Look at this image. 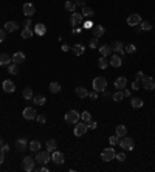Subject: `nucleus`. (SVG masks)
Masks as SVG:
<instances>
[{
    "label": "nucleus",
    "mask_w": 155,
    "mask_h": 172,
    "mask_svg": "<svg viewBox=\"0 0 155 172\" xmlns=\"http://www.w3.org/2000/svg\"><path fill=\"white\" fill-rule=\"evenodd\" d=\"M93 90L95 92H104L105 88H107V79L105 78H102V76H98V78H95L93 79Z\"/></svg>",
    "instance_id": "1"
},
{
    "label": "nucleus",
    "mask_w": 155,
    "mask_h": 172,
    "mask_svg": "<svg viewBox=\"0 0 155 172\" xmlns=\"http://www.w3.org/2000/svg\"><path fill=\"white\" fill-rule=\"evenodd\" d=\"M119 147L121 149H124V150H133L135 149V141H133V138H130V136H123V138H119Z\"/></svg>",
    "instance_id": "2"
},
{
    "label": "nucleus",
    "mask_w": 155,
    "mask_h": 172,
    "mask_svg": "<svg viewBox=\"0 0 155 172\" xmlns=\"http://www.w3.org/2000/svg\"><path fill=\"white\" fill-rule=\"evenodd\" d=\"M36 161L39 163V164H47L48 161H51V155H50V152L48 150H39V152H36Z\"/></svg>",
    "instance_id": "3"
},
{
    "label": "nucleus",
    "mask_w": 155,
    "mask_h": 172,
    "mask_svg": "<svg viewBox=\"0 0 155 172\" xmlns=\"http://www.w3.org/2000/svg\"><path fill=\"white\" fill-rule=\"evenodd\" d=\"M115 155H116V152H115L113 147H105V149L101 152L102 161H112V160H115Z\"/></svg>",
    "instance_id": "4"
},
{
    "label": "nucleus",
    "mask_w": 155,
    "mask_h": 172,
    "mask_svg": "<svg viewBox=\"0 0 155 172\" xmlns=\"http://www.w3.org/2000/svg\"><path fill=\"white\" fill-rule=\"evenodd\" d=\"M87 130H88V126H87V123H76V126H75V135L76 136H84L85 133H87Z\"/></svg>",
    "instance_id": "5"
},
{
    "label": "nucleus",
    "mask_w": 155,
    "mask_h": 172,
    "mask_svg": "<svg viewBox=\"0 0 155 172\" xmlns=\"http://www.w3.org/2000/svg\"><path fill=\"white\" fill-rule=\"evenodd\" d=\"M34 163H36V158H33V157H25L24 161H22V167H24V170H27V172L34 170Z\"/></svg>",
    "instance_id": "6"
},
{
    "label": "nucleus",
    "mask_w": 155,
    "mask_h": 172,
    "mask_svg": "<svg viewBox=\"0 0 155 172\" xmlns=\"http://www.w3.org/2000/svg\"><path fill=\"white\" fill-rule=\"evenodd\" d=\"M65 121L67 123H70V124H76L78 121H79V118H81V115L76 112V110H70V112H67L65 113Z\"/></svg>",
    "instance_id": "7"
},
{
    "label": "nucleus",
    "mask_w": 155,
    "mask_h": 172,
    "mask_svg": "<svg viewBox=\"0 0 155 172\" xmlns=\"http://www.w3.org/2000/svg\"><path fill=\"white\" fill-rule=\"evenodd\" d=\"M22 115H24V118H25V119L33 121V119H36L37 112H36V109H34V107H25V109H24V112H22Z\"/></svg>",
    "instance_id": "8"
},
{
    "label": "nucleus",
    "mask_w": 155,
    "mask_h": 172,
    "mask_svg": "<svg viewBox=\"0 0 155 172\" xmlns=\"http://www.w3.org/2000/svg\"><path fill=\"white\" fill-rule=\"evenodd\" d=\"M141 87L146 88V90L155 88V81H153V78H152V76H144V78L141 79Z\"/></svg>",
    "instance_id": "9"
},
{
    "label": "nucleus",
    "mask_w": 155,
    "mask_h": 172,
    "mask_svg": "<svg viewBox=\"0 0 155 172\" xmlns=\"http://www.w3.org/2000/svg\"><path fill=\"white\" fill-rule=\"evenodd\" d=\"M51 161L56 163V164H62L65 161V155L62 152H59V150H53L51 152Z\"/></svg>",
    "instance_id": "10"
},
{
    "label": "nucleus",
    "mask_w": 155,
    "mask_h": 172,
    "mask_svg": "<svg viewBox=\"0 0 155 172\" xmlns=\"http://www.w3.org/2000/svg\"><path fill=\"white\" fill-rule=\"evenodd\" d=\"M140 24H141V16H140V14L133 13V14H130V16L127 17V25L136 27V25H140Z\"/></svg>",
    "instance_id": "11"
},
{
    "label": "nucleus",
    "mask_w": 155,
    "mask_h": 172,
    "mask_svg": "<svg viewBox=\"0 0 155 172\" xmlns=\"http://www.w3.org/2000/svg\"><path fill=\"white\" fill-rule=\"evenodd\" d=\"M82 19H84L82 14H79V13H71V16H70V24H71L73 27H78V25L82 24Z\"/></svg>",
    "instance_id": "12"
},
{
    "label": "nucleus",
    "mask_w": 155,
    "mask_h": 172,
    "mask_svg": "<svg viewBox=\"0 0 155 172\" xmlns=\"http://www.w3.org/2000/svg\"><path fill=\"white\" fill-rule=\"evenodd\" d=\"M104 33H105V28H104L102 25H93V28H92V34H93V37L99 39V37L104 36Z\"/></svg>",
    "instance_id": "13"
},
{
    "label": "nucleus",
    "mask_w": 155,
    "mask_h": 172,
    "mask_svg": "<svg viewBox=\"0 0 155 172\" xmlns=\"http://www.w3.org/2000/svg\"><path fill=\"white\" fill-rule=\"evenodd\" d=\"M22 11H24V14H25L27 17H31V16L36 13V6H34L33 3H25V5L22 6Z\"/></svg>",
    "instance_id": "14"
},
{
    "label": "nucleus",
    "mask_w": 155,
    "mask_h": 172,
    "mask_svg": "<svg viewBox=\"0 0 155 172\" xmlns=\"http://www.w3.org/2000/svg\"><path fill=\"white\" fill-rule=\"evenodd\" d=\"M2 87H3V92H6V93L16 92V85H14V82L10 81V79H5V81L2 82Z\"/></svg>",
    "instance_id": "15"
},
{
    "label": "nucleus",
    "mask_w": 155,
    "mask_h": 172,
    "mask_svg": "<svg viewBox=\"0 0 155 172\" xmlns=\"http://www.w3.org/2000/svg\"><path fill=\"white\" fill-rule=\"evenodd\" d=\"M115 87H116L118 90H124V88L127 87V79H126L124 76L116 78V79H115Z\"/></svg>",
    "instance_id": "16"
},
{
    "label": "nucleus",
    "mask_w": 155,
    "mask_h": 172,
    "mask_svg": "<svg viewBox=\"0 0 155 172\" xmlns=\"http://www.w3.org/2000/svg\"><path fill=\"white\" fill-rule=\"evenodd\" d=\"M16 149H17L19 152L27 150V149H28V141H27L25 138H19V140L16 141Z\"/></svg>",
    "instance_id": "17"
},
{
    "label": "nucleus",
    "mask_w": 155,
    "mask_h": 172,
    "mask_svg": "<svg viewBox=\"0 0 155 172\" xmlns=\"http://www.w3.org/2000/svg\"><path fill=\"white\" fill-rule=\"evenodd\" d=\"M109 64H110L112 67L118 68V67H121V64H123V59H121V56H119V54H113V56L110 58Z\"/></svg>",
    "instance_id": "18"
},
{
    "label": "nucleus",
    "mask_w": 155,
    "mask_h": 172,
    "mask_svg": "<svg viewBox=\"0 0 155 172\" xmlns=\"http://www.w3.org/2000/svg\"><path fill=\"white\" fill-rule=\"evenodd\" d=\"M3 28H5V31H6V33H14V31L19 28V25H17L14 20H8V22L5 24V27H3Z\"/></svg>",
    "instance_id": "19"
},
{
    "label": "nucleus",
    "mask_w": 155,
    "mask_h": 172,
    "mask_svg": "<svg viewBox=\"0 0 155 172\" xmlns=\"http://www.w3.org/2000/svg\"><path fill=\"white\" fill-rule=\"evenodd\" d=\"M13 62L17 64V65H19V64H24V62H25V54H24L22 51H16V53L13 54Z\"/></svg>",
    "instance_id": "20"
},
{
    "label": "nucleus",
    "mask_w": 155,
    "mask_h": 172,
    "mask_svg": "<svg viewBox=\"0 0 155 172\" xmlns=\"http://www.w3.org/2000/svg\"><path fill=\"white\" fill-rule=\"evenodd\" d=\"M11 61H13V58L8 53H2V54H0V67H2V65H10Z\"/></svg>",
    "instance_id": "21"
},
{
    "label": "nucleus",
    "mask_w": 155,
    "mask_h": 172,
    "mask_svg": "<svg viewBox=\"0 0 155 172\" xmlns=\"http://www.w3.org/2000/svg\"><path fill=\"white\" fill-rule=\"evenodd\" d=\"M37 36H44L45 33H47V27L44 25V24H37V25H34V30H33Z\"/></svg>",
    "instance_id": "22"
},
{
    "label": "nucleus",
    "mask_w": 155,
    "mask_h": 172,
    "mask_svg": "<svg viewBox=\"0 0 155 172\" xmlns=\"http://www.w3.org/2000/svg\"><path fill=\"white\" fill-rule=\"evenodd\" d=\"M71 51H73L76 56H81V54H84L85 47H84L82 44H76V45H73V47H71Z\"/></svg>",
    "instance_id": "23"
},
{
    "label": "nucleus",
    "mask_w": 155,
    "mask_h": 172,
    "mask_svg": "<svg viewBox=\"0 0 155 172\" xmlns=\"http://www.w3.org/2000/svg\"><path fill=\"white\" fill-rule=\"evenodd\" d=\"M99 53H101V56L107 58V56L112 53V47H110V45H101V47H99Z\"/></svg>",
    "instance_id": "24"
},
{
    "label": "nucleus",
    "mask_w": 155,
    "mask_h": 172,
    "mask_svg": "<svg viewBox=\"0 0 155 172\" xmlns=\"http://www.w3.org/2000/svg\"><path fill=\"white\" fill-rule=\"evenodd\" d=\"M76 95L79 96V98H88V90L85 88V87H76Z\"/></svg>",
    "instance_id": "25"
},
{
    "label": "nucleus",
    "mask_w": 155,
    "mask_h": 172,
    "mask_svg": "<svg viewBox=\"0 0 155 172\" xmlns=\"http://www.w3.org/2000/svg\"><path fill=\"white\" fill-rule=\"evenodd\" d=\"M130 104H132V107H133V109H141V107L144 105V101H143L141 98H132Z\"/></svg>",
    "instance_id": "26"
},
{
    "label": "nucleus",
    "mask_w": 155,
    "mask_h": 172,
    "mask_svg": "<svg viewBox=\"0 0 155 172\" xmlns=\"http://www.w3.org/2000/svg\"><path fill=\"white\" fill-rule=\"evenodd\" d=\"M22 96H24V99H33V88L31 87H25L24 88V92H22Z\"/></svg>",
    "instance_id": "27"
},
{
    "label": "nucleus",
    "mask_w": 155,
    "mask_h": 172,
    "mask_svg": "<svg viewBox=\"0 0 155 172\" xmlns=\"http://www.w3.org/2000/svg\"><path fill=\"white\" fill-rule=\"evenodd\" d=\"M30 150L31 152H39L41 150V141L39 140H33L30 143Z\"/></svg>",
    "instance_id": "28"
},
{
    "label": "nucleus",
    "mask_w": 155,
    "mask_h": 172,
    "mask_svg": "<svg viewBox=\"0 0 155 172\" xmlns=\"http://www.w3.org/2000/svg\"><path fill=\"white\" fill-rule=\"evenodd\" d=\"M113 50H115V53H116V54H123V53H124V45H123V42L116 41V42H115V45H113Z\"/></svg>",
    "instance_id": "29"
},
{
    "label": "nucleus",
    "mask_w": 155,
    "mask_h": 172,
    "mask_svg": "<svg viewBox=\"0 0 155 172\" xmlns=\"http://www.w3.org/2000/svg\"><path fill=\"white\" fill-rule=\"evenodd\" d=\"M48 90H50L51 93H59V92H61V84H59V82H50Z\"/></svg>",
    "instance_id": "30"
},
{
    "label": "nucleus",
    "mask_w": 155,
    "mask_h": 172,
    "mask_svg": "<svg viewBox=\"0 0 155 172\" xmlns=\"http://www.w3.org/2000/svg\"><path fill=\"white\" fill-rule=\"evenodd\" d=\"M45 147H47V150H48V152H53V150H56V147H58V143H56V140H48V141H47V144H45Z\"/></svg>",
    "instance_id": "31"
},
{
    "label": "nucleus",
    "mask_w": 155,
    "mask_h": 172,
    "mask_svg": "<svg viewBox=\"0 0 155 172\" xmlns=\"http://www.w3.org/2000/svg\"><path fill=\"white\" fill-rule=\"evenodd\" d=\"M93 14H95V11H93L90 6H87V5L82 6V16H84V17H92Z\"/></svg>",
    "instance_id": "32"
},
{
    "label": "nucleus",
    "mask_w": 155,
    "mask_h": 172,
    "mask_svg": "<svg viewBox=\"0 0 155 172\" xmlns=\"http://www.w3.org/2000/svg\"><path fill=\"white\" fill-rule=\"evenodd\" d=\"M109 65H110V64H109V61H107L104 56H101V58H99V61H98V67H99L101 70H105Z\"/></svg>",
    "instance_id": "33"
},
{
    "label": "nucleus",
    "mask_w": 155,
    "mask_h": 172,
    "mask_svg": "<svg viewBox=\"0 0 155 172\" xmlns=\"http://www.w3.org/2000/svg\"><path fill=\"white\" fill-rule=\"evenodd\" d=\"M115 132H116V135H118L119 138H123V136H126V135H127V129H126L124 126H121V124H119V126H116V130H115Z\"/></svg>",
    "instance_id": "34"
},
{
    "label": "nucleus",
    "mask_w": 155,
    "mask_h": 172,
    "mask_svg": "<svg viewBox=\"0 0 155 172\" xmlns=\"http://www.w3.org/2000/svg\"><path fill=\"white\" fill-rule=\"evenodd\" d=\"M8 73L13 75V76H16V75L19 73V67H17V64H14V62L10 64V65H8Z\"/></svg>",
    "instance_id": "35"
},
{
    "label": "nucleus",
    "mask_w": 155,
    "mask_h": 172,
    "mask_svg": "<svg viewBox=\"0 0 155 172\" xmlns=\"http://www.w3.org/2000/svg\"><path fill=\"white\" fill-rule=\"evenodd\" d=\"M45 96H41V95H37V96H33V102L36 104V105H44L45 104Z\"/></svg>",
    "instance_id": "36"
},
{
    "label": "nucleus",
    "mask_w": 155,
    "mask_h": 172,
    "mask_svg": "<svg viewBox=\"0 0 155 172\" xmlns=\"http://www.w3.org/2000/svg\"><path fill=\"white\" fill-rule=\"evenodd\" d=\"M65 10L70 11V13H75L76 11V3L71 2V0H67V2H65Z\"/></svg>",
    "instance_id": "37"
},
{
    "label": "nucleus",
    "mask_w": 155,
    "mask_h": 172,
    "mask_svg": "<svg viewBox=\"0 0 155 172\" xmlns=\"http://www.w3.org/2000/svg\"><path fill=\"white\" fill-rule=\"evenodd\" d=\"M140 28H141L143 31H150V30H152V24H150V22H147V20H141Z\"/></svg>",
    "instance_id": "38"
},
{
    "label": "nucleus",
    "mask_w": 155,
    "mask_h": 172,
    "mask_svg": "<svg viewBox=\"0 0 155 172\" xmlns=\"http://www.w3.org/2000/svg\"><path fill=\"white\" fill-rule=\"evenodd\" d=\"M33 34H34V31L31 28H24L22 30V37L24 39H30V37H33Z\"/></svg>",
    "instance_id": "39"
},
{
    "label": "nucleus",
    "mask_w": 155,
    "mask_h": 172,
    "mask_svg": "<svg viewBox=\"0 0 155 172\" xmlns=\"http://www.w3.org/2000/svg\"><path fill=\"white\" fill-rule=\"evenodd\" d=\"M112 98H113V101L119 102V101H123L126 96H124V92H123V90H118L116 93H113V96H112Z\"/></svg>",
    "instance_id": "40"
},
{
    "label": "nucleus",
    "mask_w": 155,
    "mask_h": 172,
    "mask_svg": "<svg viewBox=\"0 0 155 172\" xmlns=\"http://www.w3.org/2000/svg\"><path fill=\"white\" fill-rule=\"evenodd\" d=\"M135 51H136V47L133 44H129V45L124 47V53H127V54H133Z\"/></svg>",
    "instance_id": "41"
},
{
    "label": "nucleus",
    "mask_w": 155,
    "mask_h": 172,
    "mask_svg": "<svg viewBox=\"0 0 155 172\" xmlns=\"http://www.w3.org/2000/svg\"><path fill=\"white\" fill-rule=\"evenodd\" d=\"M81 119H82L84 123H88V121L92 119V115H90V112H82V113H81Z\"/></svg>",
    "instance_id": "42"
},
{
    "label": "nucleus",
    "mask_w": 155,
    "mask_h": 172,
    "mask_svg": "<svg viewBox=\"0 0 155 172\" xmlns=\"http://www.w3.org/2000/svg\"><path fill=\"white\" fill-rule=\"evenodd\" d=\"M109 143H110L112 146H116V144L119 143V136H118V135L115 133L113 136H110V138H109Z\"/></svg>",
    "instance_id": "43"
},
{
    "label": "nucleus",
    "mask_w": 155,
    "mask_h": 172,
    "mask_svg": "<svg viewBox=\"0 0 155 172\" xmlns=\"http://www.w3.org/2000/svg\"><path fill=\"white\" fill-rule=\"evenodd\" d=\"M115 158H116L119 163H123V161H126V153H124V152H119V153L115 155Z\"/></svg>",
    "instance_id": "44"
},
{
    "label": "nucleus",
    "mask_w": 155,
    "mask_h": 172,
    "mask_svg": "<svg viewBox=\"0 0 155 172\" xmlns=\"http://www.w3.org/2000/svg\"><path fill=\"white\" fill-rule=\"evenodd\" d=\"M36 119H37L39 124H45V123H47V116H45V115H37Z\"/></svg>",
    "instance_id": "45"
},
{
    "label": "nucleus",
    "mask_w": 155,
    "mask_h": 172,
    "mask_svg": "<svg viewBox=\"0 0 155 172\" xmlns=\"http://www.w3.org/2000/svg\"><path fill=\"white\" fill-rule=\"evenodd\" d=\"M87 126H88V129H96V127H98V123H96V121H92V119H90V121L87 123Z\"/></svg>",
    "instance_id": "46"
},
{
    "label": "nucleus",
    "mask_w": 155,
    "mask_h": 172,
    "mask_svg": "<svg viewBox=\"0 0 155 172\" xmlns=\"http://www.w3.org/2000/svg\"><path fill=\"white\" fill-rule=\"evenodd\" d=\"M96 47H98V39L93 37V39L90 41V48H96Z\"/></svg>",
    "instance_id": "47"
},
{
    "label": "nucleus",
    "mask_w": 155,
    "mask_h": 172,
    "mask_svg": "<svg viewBox=\"0 0 155 172\" xmlns=\"http://www.w3.org/2000/svg\"><path fill=\"white\" fill-rule=\"evenodd\" d=\"M6 39V31L5 30H0V42H3Z\"/></svg>",
    "instance_id": "48"
},
{
    "label": "nucleus",
    "mask_w": 155,
    "mask_h": 172,
    "mask_svg": "<svg viewBox=\"0 0 155 172\" xmlns=\"http://www.w3.org/2000/svg\"><path fill=\"white\" fill-rule=\"evenodd\" d=\"M84 28H85V30H92V28H93V24H92V20H87V22L84 24Z\"/></svg>",
    "instance_id": "49"
},
{
    "label": "nucleus",
    "mask_w": 155,
    "mask_h": 172,
    "mask_svg": "<svg viewBox=\"0 0 155 172\" xmlns=\"http://www.w3.org/2000/svg\"><path fill=\"white\" fill-rule=\"evenodd\" d=\"M143 78H144V73H143V71H138V73L135 75V81H141Z\"/></svg>",
    "instance_id": "50"
},
{
    "label": "nucleus",
    "mask_w": 155,
    "mask_h": 172,
    "mask_svg": "<svg viewBox=\"0 0 155 172\" xmlns=\"http://www.w3.org/2000/svg\"><path fill=\"white\" fill-rule=\"evenodd\" d=\"M0 150H2L3 153H6V152L10 150V146H8V144H2V146H0Z\"/></svg>",
    "instance_id": "51"
},
{
    "label": "nucleus",
    "mask_w": 155,
    "mask_h": 172,
    "mask_svg": "<svg viewBox=\"0 0 155 172\" xmlns=\"http://www.w3.org/2000/svg\"><path fill=\"white\" fill-rule=\"evenodd\" d=\"M88 96H90V99H98V92H95V90L92 93L88 92Z\"/></svg>",
    "instance_id": "52"
},
{
    "label": "nucleus",
    "mask_w": 155,
    "mask_h": 172,
    "mask_svg": "<svg viewBox=\"0 0 155 172\" xmlns=\"http://www.w3.org/2000/svg\"><path fill=\"white\" fill-rule=\"evenodd\" d=\"M31 25H33V24H31V19H30V17H28V19H27V20H25V22H24V27H25V28H30V27H31Z\"/></svg>",
    "instance_id": "53"
},
{
    "label": "nucleus",
    "mask_w": 155,
    "mask_h": 172,
    "mask_svg": "<svg viewBox=\"0 0 155 172\" xmlns=\"http://www.w3.org/2000/svg\"><path fill=\"white\" fill-rule=\"evenodd\" d=\"M140 88V82L138 81H133L132 82V90H138Z\"/></svg>",
    "instance_id": "54"
},
{
    "label": "nucleus",
    "mask_w": 155,
    "mask_h": 172,
    "mask_svg": "<svg viewBox=\"0 0 155 172\" xmlns=\"http://www.w3.org/2000/svg\"><path fill=\"white\" fill-rule=\"evenodd\" d=\"M75 3H76V6L79 5V6H84L85 5V0H75Z\"/></svg>",
    "instance_id": "55"
},
{
    "label": "nucleus",
    "mask_w": 155,
    "mask_h": 172,
    "mask_svg": "<svg viewBox=\"0 0 155 172\" xmlns=\"http://www.w3.org/2000/svg\"><path fill=\"white\" fill-rule=\"evenodd\" d=\"M3 161H5V153H3L2 150H0V164H2Z\"/></svg>",
    "instance_id": "56"
},
{
    "label": "nucleus",
    "mask_w": 155,
    "mask_h": 172,
    "mask_svg": "<svg viewBox=\"0 0 155 172\" xmlns=\"http://www.w3.org/2000/svg\"><path fill=\"white\" fill-rule=\"evenodd\" d=\"M68 50H70V47H68L67 44H64V45H62V51H68Z\"/></svg>",
    "instance_id": "57"
},
{
    "label": "nucleus",
    "mask_w": 155,
    "mask_h": 172,
    "mask_svg": "<svg viewBox=\"0 0 155 172\" xmlns=\"http://www.w3.org/2000/svg\"><path fill=\"white\" fill-rule=\"evenodd\" d=\"M130 95H132V92H130V90H126V88H124V96H127V98H129Z\"/></svg>",
    "instance_id": "58"
}]
</instances>
